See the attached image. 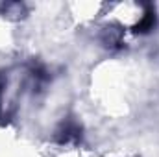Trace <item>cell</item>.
Wrapping results in <instances>:
<instances>
[{
  "mask_svg": "<svg viewBox=\"0 0 159 157\" xmlns=\"http://www.w3.org/2000/svg\"><path fill=\"white\" fill-rule=\"evenodd\" d=\"M154 26H156V15H154L152 11H148V13L143 17V20L135 26V32H137V34H146V32L154 30Z\"/></svg>",
  "mask_w": 159,
  "mask_h": 157,
  "instance_id": "1",
  "label": "cell"
}]
</instances>
